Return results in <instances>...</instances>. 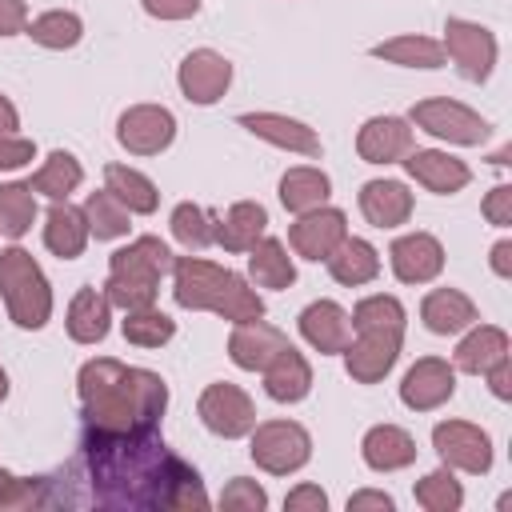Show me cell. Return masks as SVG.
Listing matches in <instances>:
<instances>
[{
    "label": "cell",
    "instance_id": "cell-1",
    "mask_svg": "<svg viewBox=\"0 0 512 512\" xmlns=\"http://www.w3.org/2000/svg\"><path fill=\"white\" fill-rule=\"evenodd\" d=\"M88 492L100 508L124 512H204L212 500L200 472L180 460L160 428L132 432H84L80 444Z\"/></svg>",
    "mask_w": 512,
    "mask_h": 512
},
{
    "label": "cell",
    "instance_id": "cell-2",
    "mask_svg": "<svg viewBox=\"0 0 512 512\" xmlns=\"http://www.w3.org/2000/svg\"><path fill=\"white\" fill-rule=\"evenodd\" d=\"M80 416L96 432H132L160 428L168 408V384L152 368H128L112 356L84 360L76 372Z\"/></svg>",
    "mask_w": 512,
    "mask_h": 512
},
{
    "label": "cell",
    "instance_id": "cell-3",
    "mask_svg": "<svg viewBox=\"0 0 512 512\" xmlns=\"http://www.w3.org/2000/svg\"><path fill=\"white\" fill-rule=\"evenodd\" d=\"M172 300L188 312H216L228 324H244V320L264 316L260 292L248 288V280L240 272L220 268V264L200 260V256H176V264H172Z\"/></svg>",
    "mask_w": 512,
    "mask_h": 512
},
{
    "label": "cell",
    "instance_id": "cell-4",
    "mask_svg": "<svg viewBox=\"0 0 512 512\" xmlns=\"http://www.w3.org/2000/svg\"><path fill=\"white\" fill-rule=\"evenodd\" d=\"M176 256L160 236H136L124 248H116L108 256V280H104V296L112 308L120 312H136V308H152L160 280L172 272Z\"/></svg>",
    "mask_w": 512,
    "mask_h": 512
},
{
    "label": "cell",
    "instance_id": "cell-5",
    "mask_svg": "<svg viewBox=\"0 0 512 512\" xmlns=\"http://www.w3.org/2000/svg\"><path fill=\"white\" fill-rule=\"evenodd\" d=\"M0 296L8 308V320L24 332H40L52 320V284L24 248L0 252Z\"/></svg>",
    "mask_w": 512,
    "mask_h": 512
},
{
    "label": "cell",
    "instance_id": "cell-6",
    "mask_svg": "<svg viewBox=\"0 0 512 512\" xmlns=\"http://www.w3.org/2000/svg\"><path fill=\"white\" fill-rule=\"evenodd\" d=\"M248 436H252L248 456L268 476H292L312 460V436L296 420H264Z\"/></svg>",
    "mask_w": 512,
    "mask_h": 512
},
{
    "label": "cell",
    "instance_id": "cell-7",
    "mask_svg": "<svg viewBox=\"0 0 512 512\" xmlns=\"http://www.w3.org/2000/svg\"><path fill=\"white\" fill-rule=\"evenodd\" d=\"M408 124H416L420 132L436 136V140H448V144H460V148H476L488 140L492 124L460 104V100H448V96H428V100H416L412 112H408Z\"/></svg>",
    "mask_w": 512,
    "mask_h": 512
},
{
    "label": "cell",
    "instance_id": "cell-8",
    "mask_svg": "<svg viewBox=\"0 0 512 512\" xmlns=\"http://www.w3.org/2000/svg\"><path fill=\"white\" fill-rule=\"evenodd\" d=\"M444 60L456 64V72L472 84H484L496 68V56H500V44L496 36L476 24V20H460V16H448L444 20Z\"/></svg>",
    "mask_w": 512,
    "mask_h": 512
},
{
    "label": "cell",
    "instance_id": "cell-9",
    "mask_svg": "<svg viewBox=\"0 0 512 512\" xmlns=\"http://www.w3.org/2000/svg\"><path fill=\"white\" fill-rule=\"evenodd\" d=\"M196 412L204 420V428L220 440H240L256 428V404L252 396L240 388V384H228V380H216L200 392L196 400Z\"/></svg>",
    "mask_w": 512,
    "mask_h": 512
},
{
    "label": "cell",
    "instance_id": "cell-10",
    "mask_svg": "<svg viewBox=\"0 0 512 512\" xmlns=\"http://www.w3.org/2000/svg\"><path fill=\"white\" fill-rule=\"evenodd\" d=\"M432 448L440 456V464H448L452 472H468V476H484L492 468V436L480 424L468 420H440L432 428Z\"/></svg>",
    "mask_w": 512,
    "mask_h": 512
},
{
    "label": "cell",
    "instance_id": "cell-11",
    "mask_svg": "<svg viewBox=\"0 0 512 512\" xmlns=\"http://www.w3.org/2000/svg\"><path fill=\"white\" fill-rule=\"evenodd\" d=\"M116 140L132 156H160L176 140V116L164 104H132L116 120Z\"/></svg>",
    "mask_w": 512,
    "mask_h": 512
},
{
    "label": "cell",
    "instance_id": "cell-12",
    "mask_svg": "<svg viewBox=\"0 0 512 512\" xmlns=\"http://www.w3.org/2000/svg\"><path fill=\"white\" fill-rule=\"evenodd\" d=\"M176 84H180V92H184L188 104L208 108V104H216L228 92V84H232V60L224 52H216V48H192L180 60V68H176Z\"/></svg>",
    "mask_w": 512,
    "mask_h": 512
},
{
    "label": "cell",
    "instance_id": "cell-13",
    "mask_svg": "<svg viewBox=\"0 0 512 512\" xmlns=\"http://www.w3.org/2000/svg\"><path fill=\"white\" fill-rule=\"evenodd\" d=\"M456 396V368L440 356H420L400 380V404L412 412H432Z\"/></svg>",
    "mask_w": 512,
    "mask_h": 512
},
{
    "label": "cell",
    "instance_id": "cell-14",
    "mask_svg": "<svg viewBox=\"0 0 512 512\" xmlns=\"http://www.w3.org/2000/svg\"><path fill=\"white\" fill-rule=\"evenodd\" d=\"M400 344H404L400 332H356V340H348L340 356L356 384H380L396 368Z\"/></svg>",
    "mask_w": 512,
    "mask_h": 512
},
{
    "label": "cell",
    "instance_id": "cell-15",
    "mask_svg": "<svg viewBox=\"0 0 512 512\" xmlns=\"http://www.w3.org/2000/svg\"><path fill=\"white\" fill-rule=\"evenodd\" d=\"M344 236H348V216H344L340 208H328V204H320V208H312V212H300L296 224L288 228L292 252L304 256V260H316V264L328 260V252H332Z\"/></svg>",
    "mask_w": 512,
    "mask_h": 512
},
{
    "label": "cell",
    "instance_id": "cell-16",
    "mask_svg": "<svg viewBox=\"0 0 512 512\" xmlns=\"http://www.w3.org/2000/svg\"><path fill=\"white\" fill-rule=\"evenodd\" d=\"M388 264L400 284H428L444 272V244L432 232H404L392 240Z\"/></svg>",
    "mask_w": 512,
    "mask_h": 512
},
{
    "label": "cell",
    "instance_id": "cell-17",
    "mask_svg": "<svg viewBox=\"0 0 512 512\" xmlns=\"http://www.w3.org/2000/svg\"><path fill=\"white\" fill-rule=\"evenodd\" d=\"M236 124L248 128L256 140H264L272 148H284V152H296V156H320L324 152L316 128H308L304 120L284 116V112H240Z\"/></svg>",
    "mask_w": 512,
    "mask_h": 512
},
{
    "label": "cell",
    "instance_id": "cell-18",
    "mask_svg": "<svg viewBox=\"0 0 512 512\" xmlns=\"http://www.w3.org/2000/svg\"><path fill=\"white\" fill-rule=\"evenodd\" d=\"M412 148V124L400 116H372L356 132V156L364 164H400Z\"/></svg>",
    "mask_w": 512,
    "mask_h": 512
},
{
    "label": "cell",
    "instance_id": "cell-19",
    "mask_svg": "<svg viewBox=\"0 0 512 512\" xmlns=\"http://www.w3.org/2000/svg\"><path fill=\"white\" fill-rule=\"evenodd\" d=\"M400 164H404V172H408L420 188H428V192H436V196H456V192L468 188V180H472V168H468L464 160L440 152V148H412Z\"/></svg>",
    "mask_w": 512,
    "mask_h": 512
},
{
    "label": "cell",
    "instance_id": "cell-20",
    "mask_svg": "<svg viewBox=\"0 0 512 512\" xmlns=\"http://www.w3.org/2000/svg\"><path fill=\"white\" fill-rule=\"evenodd\" d=\"M296 324H300L304 344L316 348L320 356H340L352 340V320L336 300H312Z\"/></svg>",
    "mask_w": 512,
    "mask_h": 512
},
{
    "label": "cell",
    "instance_id": "cell-21",
    "mask_svg": "<svg viewBox=\"0 0 512 512\" xmlns=\"http://www.w3.org/2000/svg\"><path fill=\"white\" fill-rule=\"evenodd\" d=\"M280 348H288V336H284L276 324H268L264 316H260V320H244V324H232L228 360H232L236 368H244V372H264L268 360H272Z\"/></svg>",
    "mask_w": 512,
    "mask_h": 512
},
{
    "label": "cell",
    "instance_id": "cell-22",
    "mask_svg": "<svg viewBox=\"0 0 512 512\" xmlns=\"http://www.w3.org/2000/svg\"><path fill=\"white\" fill-rule=\"evenodd\" d=\"M264 376V392L276 400V404H300L308 392H312V364L304 360L300 348H280L268 368L260 372Z\"/></svg>",
    "mask_w": 512,
    "mask_h": 512
},
{
    "label": "cell",
    "instance_id": "cell-23",
    "mask_svg": "<svg viewBox=\"0 0 512 512\" xmlns=\"http://www.w3.org/2000/svg\"><path fill=\"white\" fill-rule=\"evenodd\" d=\"M420 320L432 336H456V332L472 328L480 320V312L460 288H432L420 300Z\"/></svg>",
    "mask_w": 512,
    "mask_h": 512
},
{
    "label": "cell",
    "instance_id": "cell-24",
    "mask_svg": "<svg viewBox=\"0 0 512 512\" xmlns=\"http://www.w3.org/2000/svg\"><path fill=\"white\" fill-rule=\"evenodd\" d=\"M360 456L372 472H400L416 460V440L400 424H372L360 440Z\"/></svg>",
    "mask_w": 512,
    "mask_h": 512
},
{
    "label": "cell",
    "instance_id": "cell-25",
    "mask_svg": "<svg viewBox=\"0 0 512 512\" xmlns=\"http://www.w3.org/2000/svg\"><path fill=\"white\" fill-rule=\"evenodd\" d=\"M88 220H84V208L68 204V200H52L48 216H44V248L60 260H76L84 256L88 248Z\"/></svg>",
    "mask_w": 512,
    "mask_h": 512
},
{
    "label": "cell",
    "instance_id": "cell-26",
    "mask_svg": "<svg viewBox=\"0 0 512 512\" xmlns=\"http://www.w3.org/2000/svg\"><path fill=\"white\" fill-rule=\"evenodd\" d=\"M360 212L372 228H400L412 216V192L400 180H368L360 188Z\"/></svg>",
    "mask_w": 512,
    "mask_h": 512
},
{
    "label": "cell",
    "instance_id": "cell-27",
    "mask_svg": "<svg viewBox=\"0 0 512 512\" xmlns=\"http://www.w3.org/2000/svg\"><path fill=\"white\" fill-rule=\"evenodd\" d=\"M468 336L456 344L452 352V368L456 372H468V376H484L496 360L508 356V332L496 328V324H472L464 328Z\"/></svg>",
    "mask_w": 512,
    "mask_h": 512
},
{
    "label": "cell",
    "instance_id": "cell-28",
    "mask_svg": "<svg viewBox=\"0 0 512 512\" xmlns=\"http://www.w3.org/2000/svg\"><path fill=\"white\" fill-rule=\"evenodd\" d=\"M268 232V208L260 200H236L224 220H216V244L224 252H248Z\"/></svg>",
    "mask_w": 512,
    "mask_h": 512
},
{
    "label": "cell",
    "instance_id": "cell-29",
    "mask_svg": "<svg viewBox=\"0 0 512 512\" xmlns=\"http://www.w3.org/2000/svg\"><path fill=\"white\" fill-rule=\"evenodd\" d=\"M324 264H328L332 280L344 284V288H360V284H368V280L380 276V252H376L368 240H360V236H344V240L328 252Z\"/></svg>",
    "mask_w": 512,
    "mask_h": 512
},
{
    "label": "cell",
    "instance_id": "cell-30",
    "mask_svg": "<svg viewBox=\"0 0 512 512\" xmlns=\"http://www.w3.org/2000/svg\"><path fill=\"white\" fill-rule=\"evenodd\" d=\"M68 336L76 344H100L112 328V304L104 296V288H80L68 304Z\"/></svg>",
    "mask_w": 512,
    "mask_h": 512
},
{
    "label": "cell",
    "instance_id": "cell-31",
    "mask_svg": "<svg viewBox=\"0 0 512 512\" xmlns=\"http://www.w3.org/2000/svg\"><path fill=\"white\" fill-rule=\"evenodd\" d=\"M248 276H252L256 288H272V292L292 288V284H296V264H292L284 240L260 236V240L248 248Z\"/></svg>",
    "mask_w": 512,
    "mask_h": 512
},
{
    "label": "cell",
    "instance_id": "cell-32",
    "mask_svg": "<svg viewBox=\"0 0 512 512\" xmlns=\"http://www.w3.org/2000/svg\"><path fill=\"white\" fill-rule=\"evenodd\" d=\"M328 196H332V180H328V172L324 168H312V164H296V168H288L284 176H280V204L288 208V212H312V208H320V204H328Z\"/></svg>",
    "mask_w": 512,
    "mask_h": 512
},
{
    "label": "cell",
    "instance_id": "cell-33",
    "mask_svg": "<svg viewBox=\"0 0 512 512\" xmlns=\"http://www.w3.org/2000/svg\"><path fill=\"white\" fill-rule=\"evenodd\" d=\"M104 188H108L132 216H152V212L160 208V188H156L144 172H136V168H128V164H104Z\"/></svg>",
    "mask_w": 512,
    "mask_h": 512
},
{
    "label": "cell",
    "instance_id": "cell-34",
    "mask_svg": "<svg viewBox=\"0 0 512 512\" xmlns=\"http://www.w3.org/2000/svg\"><path fill=\"white\" fill-rule=\"evenodd\" d=\"M368 52L376 60H388V64H400V68H444V44L432 40V36H416V32L380 40Z\"/></svg>",
    "mask_w": 512,
    "mask_h": 512
},
{
    "label": "cell",
    "instance_id": "cell-35",
    "mask_svg": "<svg viewBox=\"0 0 512 512\" xmlns=\"http://www.w3.org/2000/svg\"><path fill=\"white\" fill-rule=\"evenodd\" d=\"M80 184H84V168H80V160H76L72 152H64V148L48 152V160H44V164L32 172V180H28V188L40 192V196H48V200H68Z\"/></svg>",
    "mask_w": 512,
    "mask_h": 512
},
{
    "label": "cell",
    "instance_id": "cell-36",
    "mask_svg": "<svg viewBox=\"0 0 512 512\" xmlns=\"http://www.w3.org/2000/svg\"><path fill=\"white\" fill-rule=\"evenodd\" d=\"M24 36H32V44L48 48V52H68L84 40V20L68 8H52V12H40L28 20Z\"/></svg>",
    "mask_w": 512,
    "mask_h": 512
},
{
    "label": "cell",
    "instance_id": "cell-37",
    "mask_svg": "<svg viewBox=\"0 0 512 512\" xmlns=\"http://www.w3.org/2000/svg\"><path fill=\"white\" fill-rule=\"evenodd\" d=\"M168 228H172V240L188 252H204L208 244H216V216L192 200L176 204L172 216H168Z\"/></svg>",
    "mask_w": 512,
    "mask_h": 512
},
{
    "label": "cell",
    "instance_id": "cell-38",
    "mask_svg": "<svg viewBox=\"0 0 512 512\" xmlns=\"http://www.w3.org/2000/svg\"><path fill=\"white\" fill-rule=\"evenodd\" d=\"M84 220H88V232L96 236V240H120V236H128V220H132V212L108 192V188H100V192H88V200H84Z\"/></svg>",
    "mask_w": 512,
    "mask_h": 512
},
{
    "label": "cell",
    "instance_id": "cell-39",
    "mask_svg": "<svg viewBox=\"0 0 512 512\" xmlns=\"http://www.w3.org/2000/svg\"><path fill=\"white\" fill-rule=\"evenodd\" d=\"M352 332H400L404 336V324H408V312L396 296H364L356 308H352Z\"/></svg>",
    "mask_w": 512,
    "mask_h": 512
},
{
    "label": "cell",
    "instance_id": "cell-40",
    "mask_svg": "<svg viewBox=\"0 0 512 512\" xmlns=\"http://www.w3.org/2000/svg\"><path fill=\"white\" fill-rule=\"evenodd\" d=\"M36 224V192L28 184H0V236L20 240Z\"/></svg>",
    "mask_w": 512,
    "mask_h": 512
},
{
    "label": "cell",
    "instance_id": "cell-41",
    "mask_svg": "<svg viewBox=\"0 0 512 512\" xmlns=\"http://www.w3.org/2000/svg\"><path fill=\"white\" fill-rule=\"evenodd\" d=\"M120 332H124V340L136 344V348H160V344H168V340L176 336V320L152 304V308L124 312Z\"/></svg>",
    "mask_w": 512,
    "mask_h": 512
},
{
    "label": "cell",
    "instance_id": "cell-42",
    "mask_svg": "<svg viewBox=\"0 0 512 512\" xmlns=\"http://www.w3.org/2000/svg\"><path fill=\"white\" fill-rule=\"evenodd\" d=\"M412 496L428 512H456L464 504V488H460V480H456V472L448 464H440L436 472H428L424 480H416Z\"/></svg>",
    "mask_w": 512,
    "mask_h": 512
},
{
    "label": "cell",
    "instance_id": "cell-43",
    "mask_svg": "<svg viewBox=\"0 0 512 512\" xmlns=\"http://www.w3.org/2000/svg\"><path fill=\"white\" fill-rule=\"evenodd\" d=\"M52 504L48 496V480L44 476H8V484L0 488V512H24V508H44Z\"/></svg>",
    "mask_w": 512,
    "mask_h": 512
},
{
    "label": "cell",
    "instance_id": "cell-44",
    "mask_svg": "<svg viewBox=\"0 0 512 512\" xmlns=\"http://www.w3.org/2000/svg\"><path fill=\"white\" fill-rule=\"evenodd\" d=\"M220 508H232V512H264L268 508V492L248 480V476H236L224 492H220Z\"/></svg>",
    "mask_w": 512,
    "mask_h": 512
},
{
    "label": "cell",
    "instance_id": "cell-45",
    "mask_svg": "<svg viewBox=\"0 0 512 512\" xmlns=\"http://www.w3.org/2000/svg\"><path fill=\"white\" fill-rule=\"evenodd\" d=\"M480 212H484V220H488V224L508 228V224H512V184H496V188L484 196Z\"/></svg>",
    "mask_w": 512,
    "mask_h": 512
},
{
    "label": "cell",
    "instance_id": "cell-46",
    "mask_svg": "<svg viewBox=\"0 0 512 512\" xmlns=\"http://www.w3.org/2000/svg\"><path fill=\"white\" fill-rule=\"evenodd\" d=\"M36 144L28 136H0V172H16L24 164H32Z\"/></svg>",
    "mask_w": 512,
    "mask_h": 512
},
{
    "label": "cell",
    "instance_id": "cell-47",
    "mask_svg": "<svg viewBox=\"0 0 512 512\" xmlns=\"http://www.w3.org/2000/svg\"><path fill=\"white\" fill-rule=\"evenodd\" d=\"M284 508L288 512H324L328 508V496L320 484H296L288 496H284Z\"/></svg>",
    "mask_w": 512,
    "mask_h": 512
},
{
    "label": "cell",
    "instance_id": "cell-48",
    "mask_svg": "<svg viewBox=\"0 0 512 512\" xmlns=\"http://www.w3.org/2000/svg\"><path fill=\"white\" fill-rule=\"evenodd\" d=\"M152 20H192L200 12V0H140Z\"/></svg>",
    "mask_w": 512,
    "mask_h": 512
},
{
    "label": "cell",
    "instance_id": "cell-49",
    "mask_svg": "<svg viewBox=\"0 0 512 512\" xmlns=\"http://www.w3.org/2000/svg\"><path fill=\"white\" fill-rule=\"evenodd\" d=\"M28 28V4L24 0H0V40L20 36Z\"/></svg>",
    "mask_w": 512,
    "mask_h": 512
},
{
    "label": "cell",
    "instance_id": "cell-50",
    "mask_svg": "<svg viewBox=\"0 0 512 512\" xmlns=\"http://www.w3.org/2000/svg\"><path fill=\"white\" fill-rule=\"evenodd\" d=\"M396 500L388 492H376V488H364V492H352L348 496V512H392Z\"/></svg>",
    "mask_w": 512,
    "mask_h": 512
},
{
    "label": "cell",
    "instance_id": "cell-51",
    "mask_svg": "<svg viewBox=\"0 0 512 512\" xmlns=\"http://www.w3.org/2000/svg\"><path fill=\"white\" fill-rule=\"evenodd\" d=\"M484 376H488V388H492V396H496V400H512V360H508V356H504V360H496Z\"/></svg>",
    "mask_w": 512,
    "mask_h": 512
},
{
    "label": "cell",
    "instance_id": "cell-52",
    "mask_svg": "<svg viewBox=\"0 0 512 512\" xmlns=\"http://www.w3.org/2000/svg\"><path fill=\"white\" fill-rule=\"evenodd\" d=\"M488 264H492V272L496 276H512V240H496L492 244V252H488Z\"/></svg>",
    "mask_w": 512,
    "mask_h": 512
},
{
    "label": "cell",
    "instance_id": "cell-53",
    "mask_svg": "<svg viewBox=\"0 0 512 512\" xmlns=\"http://www.w3.org/2000/svg\"><path fill=\"white\" fill-rule=\"evenodd\" d=\"M0 136H20V112L4 92H0Z\"/></svg>",
    "mask_w": 512,
    "mask_h": 512
},
{
    "label": "cell",
    "instance_id": "cell-54",
    "mask_svg": "<svg viewBox=\"0 0 512 512\" xmlns=\"http://www.w3.org/2000/svg\"><path fill=\"white\" fill-rule=\"evenodd\" d=\"M4 400H8V372L0 368V404H4Z\"/></svg>",
    "mask_w": 512,
    "mask_h": 512
},
{
    "label": "cell",
    "instance_id": "cell-55",
    "mask_svg": "<svg viewBox=\"0 0 512 512\" xmlns=\"http://www.w3.org/2000/svg\"><path fill=\"white\" fill-rule=\"evenodd\" d=\"M8 476H12V472H8V468H0V488L8 484Z\"/></svg>",
    "mask_w": 512,
    "mask_h": 512
}]
</instances>
